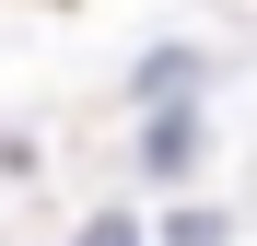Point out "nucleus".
<instances>
[{
  "label": "nucleus",
  "mask_w": 257,
  "mask_h": 246,
  "mask_svg": "<svg viewBox=\"0 0 257 246\" xmlns=\"http://www.w3.org/2000/svg\"><path fill=\"white\" fill-rule=\"evenodd\" d=\"M141 152L164 164V176H176V164L199 152V117H187V106H164V117H152V141H141Z\"/></svg>",
  "instance_id": "f257e3e1"
},
{
  "label": "nucleus",
  "mask_w": 257,
  "mask_h": 246,
  "mask_svg": "<svg viewBox=\"0 0 257 246\" xmlns=\"http://www.w3.org/2000/svg\"><path fill=\"white\" fill-rule=\"evenodd\" d=\"M164 246H222V211H187V223H164Z\"/></svg>",
  "instance_id": "f03ea898"
},
{
  "label": "nucleus",
  "mask_w": 257,
  "mask_h": 246,
  "mask_svg": "<svg viewBox=\"0 0 257 246\" xmlns=\"http://www.w3.org/2000/svg\"><path fill=\"white\" fill-rule=\"evenodd\" d=\"M82 246H141V223H128V211H94V223H82Z\"/></svg>",
  "instance_id": "7ed1b4c3"
}]
</instances>
